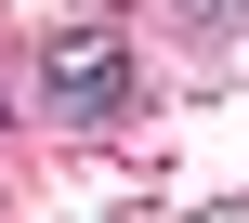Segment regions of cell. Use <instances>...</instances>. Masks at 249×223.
Returning a JSON list of instances; mask_svg holds the SVG:
<instances>
[{
    "mask_svg": "<svg viewBox=\"0 0 249 223\" xmlns=\"http://www.w3.org/2000/svg\"><path fill=\"white\" fill-rule=\"evenodd\" d=\"M171 13H236V0H171Z\"/></svg>",
    "mask_w": 249,
    "mask_h": 223,
    "instance_id": "7a4b0ae2",
    "label": "cell"
},
{
    "mask_svg": "<svg viewBox=\"0 0 249 223\" xmlns=\"http://www.w3.org/2000/svg\"><path fill=\"white\" fill-rule=\"evenodd\" d=\"M0 118H13V92H0Z\"/></svg>",
    "mask_w": 249,
    "mask_h": 223,
    "instance_id": "3957f363",
    "label": "cell"
},
{
    "mask_svg": "<svg viewBox=\"0 0 249 223\" xmlns=\"http://www.w3.org/2000/svg\"><path fill=\"white\" fill-rule=\"evenodd\" d=\"M39 105H53L66 131H105V118L131 105V39H118V26H53V53H39Z\"/></svg>",
    "mask_w": 249,
    "mask_h": 223,
    "instance_id": "6da1fadb",
    "label": "cell"
}]
</instances>
